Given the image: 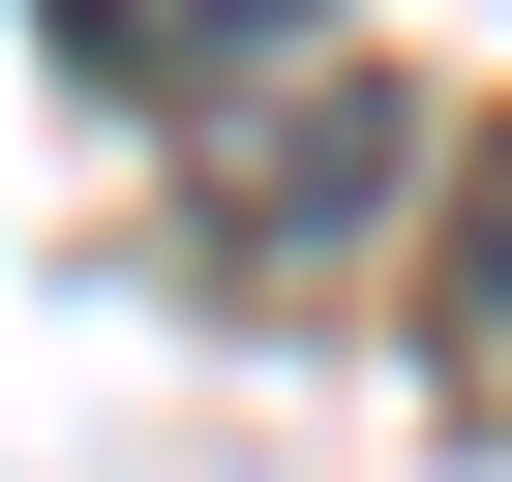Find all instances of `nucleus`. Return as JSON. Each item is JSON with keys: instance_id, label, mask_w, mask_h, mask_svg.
Instances as JSON below:
<instances>
[{"instance_id": "obj_2", "label": "nucleus", "mask_w": 512, "mask_h": 482, "mask_svg": "<svg viewBox=\"0 0 512 482\" xmlns=\"http://www.w3.org/2000/svg\"><path fill=\"white\" fill-rule=\"evenodd\" d=\"M362 181H392V121H362V91H332V121H272V151H241V181H211V211H241V241H332V211H362Z\"/></svg>"}, {"instance_id": "obj_1", "label": "nucleus", "mask_w": 512, "mask_h": 482, "mask_svg": "<svg viewBox=\"0 0 512 482\" xmlns=\"http://www.w3.org/2000/svg\"><path fill=\"white\" fill-rule=\"evenodd\" d=\"M31 31H61V61H121V91H181V61H272L302 0H31Z\"/></svg>"}, {"instance_id": "obj_3", "label": "nucleus", "mask_w": 512, "mask_h": 482, "mask_svg": "<svg viewBox=\"0 0 512 482\" xmlns=\"http://www.w3.org/2000/svg\"><path fill=\"white\" fill-rule=\"evenodd\" d=\"M452 392L512 422V151H482V211H452Z\"/></svg>"}]
</instances>
